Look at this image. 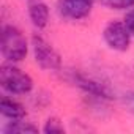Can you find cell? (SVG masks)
Segmentation results:
<instances>
[{
	"label": "cell",
	"instance_id": "1",
	"mask_svg": "<svg viewBox=\"0 0 134 134\" xmlns=\"http://www.w3.org/2000/svg\"><path fill=\"white\" fill-rule=\"evenodd\" d=\"M29 41L25 35L16 25H3L0 36V52L2 57L10 63L22 62L29 54Z\"/></svg>",
	"mask_w": 134,
	"mask_h": 134
},
{
	"label": "cell",
	"instance_id": "2",
	"mask_svg": "<svg viewBox=\"0 0 134 134\" xmlns=\"http://www.w3.org/2000/svg\"><path fill=\"white\" fill-rule=\"evenodd\" d=\"M0 87L11 96H22L33 90V79L14 63L7 62L0 66Z\"/></svg>",
	"mask_w": 134,
	"mask_h": 134
},
{
	"label": "cell",
	"instance_id": "3",
	"mask_svg": "<svg viewBox=\"0 0 134 134\" xmlns=\"http://www.w3.org/2000/svg\"><path fill=\"white\" fill-rule=\"evenodd\" d=\"M30 46H32L33 58L41 70H44V71H60L62 70L60 54L41 35L35 33L30 40Z\"/></svg>",
	"mask_w": 134,
	"mask_h": 134
},
{
	"label": "cell",
	"instance_id": "4",
	"mask_svg": "<svg viewBox=\"0 0 134 134\" xmlns=\"http://www.w3.org/2000/svg\"><path fill=\"white\" fill-rule=\"evenodd\" d=\"M68 81L76 85L77 88H81L84 93L90 95L92 98L96 99H112V90L107 87V84L98 81L96 77H92L88 74H84L81 71H70L68 73Z\"/></svg>",
	"mask_w": 134,
	"mask_h": 134
},
{
	"label": "cell",
	"instance_id": "5",
	"mask_svg": "<svg viewBox=\"0 0 134 134\" xmlns=\"http://www.w3.org/2000/svg\"><path fill=\"white\" fill-rule=\"evenodd\" d=\"M131 32L123 21H110L103 29V40L109 49L117 52H125L131 46Z\"/></svg>",
	"mask_w": 134,
	"mask_h": 134
},
{
	"label": "cell",
	"instance_id": "6",
	"mask_svg": "<svg viewBox=\"0 0 134 134\" xmlns=\"http://www.w3.org/2000/svg\"><path fill=\"white\" fill-rule=\"evenodd\" d=\"M95 5V0H58L57 11L62 18L70 21L85 19Z\"/></svg>",
	"mask_w": 134,
	"mask_h": 134
},
{
	"label": "cell",
	"instance_id": "7",
	"mask_svg": "<svg viewBox=\"0 0 134 134\" xmlns=\"http://www.w3.org/2000/svg\"><path fill=\"white\" fill-rule=\"evenodd\" d=\"M25 2H27V13L32 25L38 30L44 29L49 24V18H51L49 7L43 0H25Z\"/></svg>",
	"mask_w": 134,
	"mask_h": 134
},
{
	"label": "cell",
	"instance_id": "8",
	"mask_svg": "<svg viewBox=\"0 0 134 134\" xmlns=\"http://www.w3.org/2000/svg\"><path fill=\"white\" fill-rule=\"evenodd\" d=\"M0 114H2L3 118L16 121V120H24L27 117V110L25 107L16 101L11 96H3L0 99Z\"/></svg>",
	"mask_w": 134,
	"mask_h": 134
},
{
	"label": "cell",
	"instance_id": "9",
	"mask_svg": "<svg viewBox=\"0 0 134 134\" xmlns=\"http://www.w3.org/2000/svg\"><path fill=\"white\" fill-rule=\"evenodd\" d=\"M38 126H35L33 123L30 121H25L24 120H16V121H8L3 128H2V132L3 134H35L38 132Z\"/></svg>",
	"mask_w": 134,
	"mask_h": 134
},
{
	"label": "cell",
	"instance_id": "10",
	"mask_svg": "<svg viewBox=\"0 0 134 134\" xmlns=\"http://www.w3.org/2000/svg\"><path fill=\"white\" fill-rule=\"evenodd\" d=\"M99 3L107 10H115V11L126 10L128 11L134 7V0H99Z\"/></svg>",
	"mask_w": 134,
	"mask_h": 134
},
{
	"label": "cell",
	"instance_id": "11",
	"mask_svg": "<svg viewBox=\"0 0 134 134\" xmlns=\"http://www.w3.org/2000/svg\"><path fill=\"white\" fill-rule=\"evenodd\" d=\"M43 132H46V134H62V132H65V128H63V125L58 118L52 117V118H47L44 121Z\"/></svg>",
	"mask_w": 134,
	"mask_h": 134
},
{
	"label": "cell",
	"instance_id": "12",
	"mask_svg": "<svg viewBox=\"0 0 134 134\" xmlns=\"http://www.w3.org/2000/svg\"><path fill=\"white\" fill-rule=\"evenodd\" d=\"M123 104L131 114H134V90H131V92L123 95Z\"/></svg>",
	"mask_w": 134,
	"mask_h": 134
},
{
	"label": "cell",
	"instance_id": "13",
	"mask_svg": "<svg viewBox=\"0 0 134 134\" xmlns=\"http://www.w3.org/2000/svg\"><path fill=\"white\" fill-rule=\"evenodd\" d=\"M123 22L126 24V27H128V30L131 32V35L134 36V8L128 10V13L125 14V19H123Z\"/></svg>",
	"mask_w": 134,
	"mask_h": 134
}]
</instances>
